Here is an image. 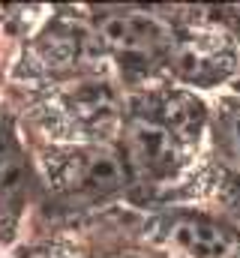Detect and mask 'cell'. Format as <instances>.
<instances>
[{
    "mask_svg": "<svg viewBox=\"0 0 240 258\" xmlns=\"http://www.w3.org/2000/svg\"><path fill=\"white\" fill-rule=\"evenodd\" d=\"M93 36L120 66L147 72L171 54V30L144 12H108L96 21Z\"/></svg>",
    "mask_w": 240,
    "mask_h": 258,
    "instance_id": "1",
    "label": "cell"
},
{
    "mask_svg": "<svg viewBox=\"0 0 240 258\" xmlns=\"http://www.w3.org/2000/svg\"><path fill=\"white\" fill-rule=\"evenodd\" d=\"M168 246L189 258H240V237L222 222L201 213H177L162 222Z\"/></svg>",
    "mask_w": 240,
    "mask_h": 258,
    "instance_id": "2",
    "label": "cell"
},
{
    "mask_svg": "<svg viewBox=\"0 0 240 258\" xmlns=\"http://www.w3.org/2000/svg\"><path fill=\"white\" fill-rule=\"evenodd\" d=\"M30 189V162L15 126L0 117V231L12 228Z\"/></svg>",
    "mask_w": 240,
    "mask_h": 258,
    "instance_id": "3",
    "label": "cell"
},
{
    "mask_svg": "<svg viewBox=\"0 0 240 258\" xmlns=\"http://www.w3.org/2000/svg\"><path fill=\"white\" fill-rule=\"evenodd\" d=\"M210 126H213L216 159L231 174H240V99L222 102V108L213 114Z\"/></svg>",
    "mask_w": 240,
    "mask_h": 258,
    "instance_id": "4",
    "label": "cell"
},
{
    "mask_svg": "<svg viewBox=\"0 0 240 258\" xmlns=\"http://www.w3.org/2000/svg\"><path fill=\"white\" fill-rule=\"evenodd\" d=\"M120 258H138V255H120Z\"/></svg>",
    "mask_w": 240,
    "mask_h": 258,
    "instance_id": "5",
    "label": "cell"
}]
</instances>
